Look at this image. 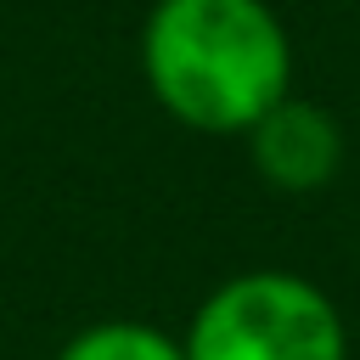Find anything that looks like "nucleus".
Returning a JSON list of instances; mask_svg holds the SVG:
<instances>
[{
    "instance_id": "f257e3e1",
    "label": "nucleus",
    "mask_w": 360,
    "mask_h": 360,
    "mask_svg": "<svg viewBox=\"0 0 360 360\" xmlns=\"http://www.w3.org/2000/svg\"><path fill=\"white\" fill-rule=\"evenodd\" d=\"M141 73L174 124L242 135L292 90V39L270 0H152Z\"/></svg>"
},
{
    "instance_id": "f03ea898",
    "label": "nucleus",
    "mask_w": 360,
    "mask_h": 360,
    "mask_svg": "<svg viewBox=\"0 0 360 360\" xmlns=\"http://www.w3.org/2000/svg\"><path fill=\"white\" fill-rule=\"evenodd\" d=\"M338 304L292 270H248L219 281L186 332V360H343Z\"/></svg>"
},
{
    "instance_id": "7ed1b4c3",
    "label": "nucleus",
    "mask_w": 360,
    "mask_h": 360,
    "mask_svg": "<svg viewBox=\"0 0 360 360\" xmlns=\"http://www.w3.org/2000/svg\"><path fill=\"white\" fill-rule=\"evenodd\" d=\"M242 141H248L253 174L287 197H309L332 186V174L343 169V124L321 101H304L292 90L270 112H259L242 129Z\"/></svg>"
},
{
    "instance_id": "20e7f679",
    "label": "nucleus",
    "mask_w": 360,
    "mask_h": 360,
    "mask_svg": "<svg viewBox=\"0 0 360 360\" xmlns=\"http://www.w3.org/2000/svg\"><path fill=\"white\" fill-rule=\"evenodd\" d=\"M56 360H186V343L146 321H96L62 343Z\"/></svg>"
}]
</instances>
